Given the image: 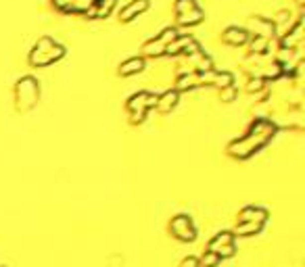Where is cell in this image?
Listing matches in <instances>:
<instances>
[{"label": "cell", "instance_id": "1", "mask_svg": "<svg viewBox=\"0 0 305 267\" xmlns=\"http://www.w3.org/2000/svg\"><path fill=\"white\" fill-rule=\"evenodd\" d=\"M274 134H276V123L272 119L259 117V119L251 123L245 136H240L228 144V153L232 157H236V159H247V157H251L253 153H257L259 148L266 146L274 138Z\"/></svg>", "mask_w": 305, "mask_h": 267}, {"label": "cell", "instance_id": "2", "mask_svg": "<svg viewBox=\"0 0 305 267\" xmlns=\"http://www.w3.org/2000/svg\"><path fill=\"white\" fill-rule=\"evenodd\" d=\"M63 54H65L63 46L55 42L50 36H42V38H38V42L29 51L27 58L34 67H46V65H53L55 61H59V58H63Z\"/></svg>", "mask_w": 305, "mask_h": 267}, {"label": "cell", "instance_id": "3", "mask_svg": "<svg viewBox=\"0 0 305 267\" xmlns=\"http://www.w3.org/2000/svg\"><path fill=\"white\" fill-rule=\"evenodd\" d=\"M40 101V84L34 75L19 77L15 84V105L19 111H29Z\"/></svg>", "mask_w": 305, "mask_h": 267}, {"label": "cell", "instance_id": "4", "mask_svg": "<svg viewBox=\"0 0 305 267\" xmlns=\"http://www.w3.org/2000/svg\"><path fill=\"white\" fill-rule=\"evenodd\" d=\"M155 105H157V94H155V92L142 90V92L132 94V96L128 98V105H126L128 115H130V121H132V123L145 121L149 108H152Z\"/></svg>", "mask_w": 305, "mask_h": 267}, {"label": "cell", "instance_id": "5", "mask_svg": "<svg viewBox=\"0 0 305 267\" xmlns=\"http://www.w3.org/2000/svg\"><path fill=\"white\" fill-rule=\"evenodd\" d=\"M169 232H171V236H176L182 242H192L197 238V230H195V225H192L188 215H176L174 219L169 221Z\"/></svg>", "mask_w": 305, "mask_h": 267}, {"label": "cell", "instance_id": "6", "mask_svg": "<svg viewBox=\"0 0 305 267\" xmlns=\"http://www.w3.org/2000/svg\"><path fill=\"white\" fill-rule=\"evenodd\" d=\"M209 251L216 253L220 259H228V257H232L236 253L234 249V234L232 232H220L211 238L209 242Z\"/></svg>", "mask_w": 305, "mask_h": 267}, {"label": "cell", "instance_id": "7", "mask_svg": "<svg viewBox=\"0 0 305 267\" xmlns=\"http://www.w3.org/2000/svg\"><path fill=\"white\" fill-rule=\"evenodd\" d=\"M247 25L249 27H245V29L251 36H261V38H268V40H272V38H274V23L270 21V19H266V17H259V15L249 17Z\"/></svg>", "mask_w": 305, "mask_h": 267}, {"label": "cell", "instance_id": "8", "mask_svg": "<svg viewBox=\"0 0 305 267\" xmlns=\"http://www.w3.org/2000/svg\"><path fill=\"white\" fill-rule=\"evenodd\" d=\"M249 38H251V34L247 32L245 27H238V25H230V27H226L222 32V42L228 44V46H234V48L247 44Z\"/></svg>", "mask_w": 305, "mask_h": 267}, {"label": "cell", "instance_id": "9", "mask_svg": "<svg viewBox=\"0 0 305 267\" xmlns=\"http://www.w3.org/2000/svg\"><path fill=\"white\" fill-rule=\"evenodd\" d=\"M247 221H251V223H266L268 221V211L266 209H261V207H253V205H249V207H245L240 213H238V223H247Z\"/></svg>", "mask_w": 305, "mask_h": 267}, {"label": "cell", "instance_id": "10", "mask_svg": "<svg viewBox=\"0 0 305 267\" xmlns=\"http://www.w3.org/2000/svg\"><path fill=\"white\" fill-rule=\"evenodd\" d=\"M149 8V0H130V2L119 11V21H132L134 17L142 15Z\"/></svg>", "mask_w": 305, "mask_h": 267}, {"label": "cell", "instance_id": "11", "mask_svg": "<svg viewBox=\"0 0 305 267\" xmlns=\"http://www.w3.org/2000/svg\"><path fill=\"white\" fill-rule=\"evenodd\" d=\"M180 101V92L178 90H165L163 94H157V108L161 113H169Z\"/></svg>", "mask_w": 305, "mask_h": 267}, {"label": "cell", "instance_id": "12", "mask_svg": "<svg viewBox=\"0 0 305 267\" xmlns=\"http://www.w3.org/2000/svg\"><path fill=\"white\" fill-rule=\"evenodd\" d=\"M201 86V80H199V73L197 71H182L176 80V88L174 90L182 92V90H192V88Z\"/></svg>", "mask_w": 305, "mask_h": 267}, {"label": "cell", "instance_id": "13", "mask_svg": "<svg viewBox=\"0 0 305 267\" xmlns=\"http://www.w3.org/2000/svg\"><path fill=\"white\" fill-rule=\"evenodd\" d=\"M145 69V56H132V58H126L124 63L119 65V75H134V73H140Z\"/></svg>", "mask_w": 305, "mask_h": 267}, {"label": "cell", "instance_id": "14", "mask_svg": "<svg viewBox=\"0 0 305 267\" xmlns=\"http://www.w3.org/2000/svg\"><path fill=\"white\" fill-rule=\"evenodd\" d=\"M195 42V38L192 36H178L174 42H169L167 46H165V54H169V56H176V54H184V51L186 48Z\"/></svg>", "mask_w": 305, "mask_h": 267}, {"label": "cell", "instance_id": "15", "mask_svg": "<svg viewBox=\"0 0 305 267\" xmlns=\"http://www.w3.org/2000/svg\"><path fill=\"white\" fill-rule=\"evenodd\" d=\"M142 54L145 56H161L165 54V44L159 40V38H149V40L142 44Z\"/></svg>", "mask_w": 305, "mask_h": 267}, {"label": "cell", "instance_id": "16", "mask_svg": "<svg viewBox=\"0 0 305 267\" xmlns=\"http://www.w3.org/2000/svg\"><path fill=\"white\" fill-rule=\"evenodd\" d=\"M115 0H94V4L90 6V11L86 15L90 17H109V13L113 11Z\"/></svg>", "mask_w": 305, "mask_h": 267}, {"label": "cell", "instance_id": "17", "mask_svg": "<svg viewBox=\"0 0 305 267\" xmlns=\"http://www.w3.org/2000/svg\"><path fill=\"white\" fill-rule=\"evenodd\" d=\"M176 19H178V25H197V23H201L203 19H205V13H203L201 6H197V8H192V11H188V13L176 15Z\"/></svg>", "mask_w": 305, "mask_h": 267}, {"label": "cell", "instance_id": "18", "mask_svg": "<svg viewBox=\"0 0 305 267\" xmlns=\"http://www.w3.org/2000/svg\"><path fill=\"white\" fill-rule=\"evenodd\" d=\"M230 84H234V75H232L230 71H226V69H224V71H213V77H211V86H216V88H226V86H230Z\"/></svg>", "mask_w": 305, "mask_h": 267}, {"label": "cell", "instance_id": "19", "mask_svg": "<svg viewBox=\"0 0 305 267\" xmlns=\"http://www.w3.org/2000/svg\"><path fill=\"white\" fill-rule=\"evenodd\" d=\"M249 42H251V54H263V53H268V46H270V40L268 38H261V36H251L249 38Z\"/></svg>", "mask_w": 305, "mask_h": 267}, {"label": "cell", "instance_id": "20", "mask_svg": "<svg viewBox=\"0 0 305 267\" xmlns=\"http://www.w3.org/2000/svg\"><path fill=\"white\" fill-rule=\"evenodd\" d=\"M94 4V0H71V4L67 6V13H88L90 6Z\"/></svg>", "mask_w": 305, "mask_h": 267}, {"label": "cell", "instance_id": "21", "mask_svg": "<svg viewBox=\"0 0 305 267\" xmlns=\"http://www.w3.org/2000/svg\"><path fill=\"white\" fill-rule=\"evenodd\" d=\"M266 80L263 77H257V75H249V80H247V92H263L266 90Z\"/></svg>", "mask_w": 305, "mask_h": 267}, {"label": "cell", "instance_id": "22", "mask_svg": "<svg viewBox=\"0 0 305 267\" xmlns=\"http://www.w3.org/2000/svg\"><path fill=\"white\" fill-rule=\"evenodd\" d=\"M261 223H251V221H247V223H236V234L238 236H251V234H257V232H261Z\"/></svg>", "mask_w": 305, "mask_h": 267}, {"label": "cell", "instance_id": "23", "mask_svg": "<svg viewBox=\"0 0 305 267\" xmlns=\"http://www.w3.org/2000/svg\"><path fill=\"white\" fill-rule=\"evenodd\" d=\"M220 257L216 253H211V251H205L203 253V257L199 259V267H218L220 265Z\"/></svg>", "mask_w": 305, "mask_h": 267}, {"label": "cell", "instance_id": "24", "mask_svg": "<svg viewBox=\"0 0 305 267\" xmlns=\"http://www.w3.org/2000/svg\"><path fill=\"white\" fill-rule=\"evenodd\" d=\"M236 96H238L236 84H230V86H226V88H222L220 90V101H224V103H232Z\"/></svg>", "mask_w": 305, "mask_h": 267}, {"label": "cell", "instance_id": "25", "mask_svg": "<svg viewBox=\"0 0 305 267\" xmlns=\"http://www.w3.org/2000/svg\"><path fill=\"white\" fill-rule=\"evenodd\" d=\"M197 6H199L197 0H176L174 11H176V15H182V13H188V11H192V8H197Z\"/></svg>", "mask_w": 305, "mask_h": 267}, {"label": "cell", "instance_id": "26", "mask_svg": "<svg viewBox=\"0 0 305 267\" xmlns=\"http://www.w3.org/2000/svg\"><path fill=\"white\" fill-rule=\"evenodd\" d=\"M180 36V32H178V27H165L163 29V32H161V34H157V38H159V40L161 42H163L165 46L169 44V42H174L176 40V38Z\"/></svg>", "mask_w": 305, "mask_h": 267}, {"label": "cell", "instance_id": "27", "mask_svg": "<svg viewBox=\"0 0 305 267\" xmlns=\"http://www.w3.org/2000/svg\"><path fill=\"white\" fill-rule=\"evenodd\" d=\"M180 267H199V259L197 257H186V259L180 263Z\"/></svg>", "mask_w": 305, "mask_h": 267}, {"label": "cell", "instance_id": "28", "mask_svg": "<svg viewBox=\"0 0 305 267\" xmlns=\"http://www.w3.org/2000/svg\"><path fill=\"white\" fill-rule=\"evenodd\" d=\"M295 2H297V4H303V2H305V0H295Z\"/></svg>", "mask_w": 305, "mask_h": 267}]
</instances>
